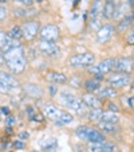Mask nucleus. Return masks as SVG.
I'll list each match as a JSON object with an SVG mask.
<instances>
[{
	"instance_id": "f257e3e1",
	"label": "nucleus",
	"mask_w": 134,
	"mask_h": 152,
	"mask_svg": "<svg viewBox=\"0 0 134 152\" xmlns=\"http://www.w3.org/2000/svg\"><path fill=\"white\" fill-rule=\"evenodd\" d=\"M27 65H28V59H27L23 45L12 47L8 51L4 53V66L7 67L8 73H11V74L19 75L24 73L27 69Z\"/></svg>"
},
{
	"instance_id": "f03ea898",
	"label": "nucleus",
	"mask_w": 134,
	"mask_h": 152,
	"mask_svg": "<svg viewBox=\"0 0 134 152\" xmlns=\"http://www.w3.org/2000/svg\"><path fill=\"white\" fill-rule=\"evenodd\" d=\"M42 113L46 120L55 123L56 125H69L74 121V115L59 108L52 102H46L42 108Z\"/></svg>"
},
{
	"instance_id": "7ed1b4c3",
	"label": "nucleus",
	"mask_w": 134,
	"mask_h": 152,
	"mask_svg": "<svg viewBox=\"0 0 134 152\" xmlns=\"http://www.w3.org/2000/svg\"><path fill=\"white\" fill-rule=\"evenodd\" d=\"M59 101L66 109H69L71 115H78V116H86L88 112V108L82 102L80 97L72 94L69 90H63L59 93Z\"/></svg>"
},
{
	"instance_id": "20e7f679",
	"label": "nucleus",
	"mask_w": 134,
	"mask_h": 152,
	"mask_svg": "<svg viewBox=\"0 0 134 152\" xmlns=\"http://www.w3.org/2000/svg\"><path fill=\"white\" fill-rule=\"evenodd\" d=\"M75 135L78 139L86 143H105L107 141L106 136L98 128L91 125H79L75 129Z\"/></svg>"
},
{
	"instance_id": "39448f33",
	"label": "nucleus",
	"mask_w": 134,
	"mask_h": 152,
	"mask_svg": "<svg viewBox=\"0 0 134 152\" xmlns=\"http://www.w3.org/2000/svg\"><path fill=\"white\" fill-rule=\"evenodd\" d=\"M20 89V82L16 75L8 72L0 70V93L3 94H14Z\"/></svg>"
},
{
	"instance_id": "423d86ee",
	"label": "nucleus",
	"mask_w": 134,
	"mask_h": 152,
	"mask_svg": "<svg viewBox=\"0 0 134 152\" xmlns=\"http://www.w3.org/2000/svg\"><path fill=\"white\" fill-rule=\"evenodd\" d=\"M105 81L109 83V86H111V88L123 89V88H127L129 85L133 83L134 78L131 74H126V73H121V72H111L110 74L106 75Z\"/></svg>"
},
{
	"instance_id": "0eeeda50",
	"label": "nucleus",
	"mask_w": 134,
	"mask_h": 152,
	"mask_svg": "<svg viewBox=\"0 0 134 152\" xmlns=\"http://www.w3.org/2000/svg\"><path fill=\"white\" fill-rule=\"evenodd\" d=\"M97 57L93 53H80V54L72 55L69 59V65L74 69H88L95 65Z\"/></svg>"
},
{
	"instance_id": "6e6552de",
	"label": "nucleus",
	"mask_w": 134,
	"mask_h": 152,
	"mask_svg": "<svg viewBox=\"0 0 134 152\" xmlns=\"http://www.w3.org/2000/svg\"><path fill=\"white\" fill-rule=\"evenodd\" d=\"M22 28V34H23V39L27 42L36 39L39 37V31H40V22L35 19H30V20H23V23L20 24Z\"/></svg>"
},
{
	"instance_id": "1a4fd4ad",
	"label": "nucleus",
	"mask_w": 134,
	"mask_h": 152,
	"mask_svg": "<svg viewBox=\"0 0 134 152\" xmlns=\"http://www.w3.org/2000/svg\"><path fill=\"white\" fill-rule=\"evenodd\" d=\"M39 38L42 40H50V42H58L60 38V30L56 24H46L39 31Z\"/></svg>"
},
{
	"instance_id": "9d476101",
	"label": "nucleus",
	"mask_w": 134,
	"mask_h": 152,
	"mask_svg": "<svg viewBox=\"0 0 134 152\" xmlns=\"http://www.w3.org/2000/svg\"><path fill=\"white\" fill-rule=\"evenodd\" d=\"M38 50L40 54L46 57H58L60 54V47L56 45V42H50V40H39L38 43Z\"/></svg>"
},
{
	"instance_id": "9b49d317",
	"label": "nucleus",
	"mask_w": 134,
	"mask_h": 152,
	"mask_svg": "<svg viewBox=\"0 0 134 152\" xmlns=\"http://www.w3.org/2000/svg\"><path fill=\"white\" fill-rule=\"evenodd\" d=\"M115 34L117 32H115L114 24H111V23L102 24V27L97 31V42L99 45H105V43L110 42L115 37Z\"/></svg>"
},
{
	"instance_id": "f8f14e48",
	"label": "nucleus",
	"mask_w": 134,
	"mask_h": 152,
	"mask_svg": "<svg viewBox=\"0 0 134 152\" xmlns=\"http://www.w3.org/2000/svg\"><path fill=\"white\" fill-rule=\"evenodd\" d=\"M88 152H118V145L115 143H87Z\"/></svg>"
},
{
	"instance_id": "ddd939ff",
	"label": "nucleus",
	"mask_w": 134,
	"mask_h": 152,
	"mask_svg": "<svg viewBox=\"0 0 134 152\" xmlns=\"http://www.w3.org/2000/svg\"><path fill=\"white\" fill-rule=\"evenodd\" d=\"M16 46H22V42L12 39L6 30L0 28V50L3 53H6V51H8L9 49L16 47Z\"/></svg>"
},
{
	"instance_id": "4468645a",
	"label": "nucleus",
	"mask_w": 134,
	"mask_h": 152,
	"mask_svg": "<svg viewBox=\"0 0 134 152\" xmlns=\"http://www.w3.org/2000/svg\"><path fill=\"white\" fill-rule=\"evenodd\" d=\"M115 72L131 74V73L134 72V59H133V58H130V57L117 58V63H115Z\"/></svg>"
},
{
	"instance_id": "2eb2a0df",
	"label": "nucleus",
	"mask_w": 134,
	"mask_h": 152,
	"mask_svg": "<svg viewBox=\"0 0 134 152\" xmlns=\"http://www.w3.org/2000/svg\"><path fill=\"white\" fill-rule=\"evenodd\" d=\"M133 24H134V12L131 11L130 14H127L123 19L118 20V23L114 26L115 27V32H117L118 35L125 34V32L129 31V28H130Z\"/></svg>"
},
{
	"instance_id": "dca6fc26",
	"label": "nucleus",
	"mask_w": 134,
	"mask_h": 152,
	"mask_svg": "<svg viewBox=\"0 0 134 152\" xmlns=\"http://www.w3.org/2000/svg\"><path fill=\"white\" fill-rule=\"evenodd\" d=\"M23 90L30 98H34V100H39V98L44 97V90L36 83H24Z\"/></svg>"
},
{
	"instance_id": "f3484780",
	"label": "nucleus",
	"mask_w": 134,
	"mask_h": 152,
	"mask_svg": "<svg viewBox=\"0 0 134 152\" xmlns=\"http://www.w3.org/2000/svg\"><path fill=\"white\" fill-rule=\"evenodd\" d=\"M82 102L87 106L88 109H93V108H102L103 106V101L101 98L97 97V94H93V93H83L82 97H80Z\"/></svg>"
},
{
	"instance_id": "a211bd4d",
	"label": "nucleus",
	"mask_w": 134,
	"mask_h": 152,
	"mask_svg": "<svg viewBox=\"0 0 134 152\" xmlns=\"http://www.w3.org/2000/svg\"><path fill=\"white\" fill-rule=\"evenodd\" d=\"M115 63H117V58H106L102 62L98 63V66L95 67H97L98 73H101L103 75H107L111 72H115Z\"/></svg>"
},
{
	"instance_id": "6ab92c4d",
	"label": "nucleus",
	"mask_w": 134,
	"mask_h": 152,
	"mask_svg": "<svg viewBox=\"0 0 134 152\" xmlns=\"http://www.w3.org/2000/svg\"><path fill=\"white\" fill-rule=\"evenodd\" d=\"M46 80L51 83H55V85H64V83L69 82V77L63 73L55 72V70H49L46 73Z\"/></svg>"
},
{
	"instance_id": "aec40b11",
	"label": "nucleus",
	"mask_w": 134,
	"mask_h": 152,
	"mask_svg": "<svg viewBox=\"0 0 134 152\" xmlns=\"http://www.w3.org/2000/svg\"><path fill=\"white\" fill-rule=\"evenodd\" d=\"M14 15L19 19L23 20H30L34 19L38 15V11L34 8H24V7H19V8H14Z\"/></svg>"
},
{
	"instance_id": "412c9836",
	"label": "nucleus",
	"mask_w": 134,
	"mask_h": 152,
	"mask_svg": "<svg viewBox=\"0 0 134 152\" xmlns=\"http://www.w3.org/2000/svg\"><path fill=\"white\" fill-rule=\"evenodd\" d=\"M115 10H117V4L113 0H105L102 10V18L105 20H113V18L115 15Z\"/></svg>"
},
{
	"instance_id": "4be33fe9",
	"label": "nucleus",
	"mask_w": 134,
	"mask_h": 152,
	"mask_svg": "<svg viewBox=\"0 0 134 152\" xmlns=\"http://www.w3.org/2000/svg\"><path fill=\"white\" fill-rule=\"evenodd\" d=\"M103 4H105V0H93L91 6H90V11H88L90 19H97L102 15Z\"/></svg>"
},
{
	"instance_id": "5701e85b",
	"label": "nucleus",
	"mask_w": 134,
	"mask_h": 152,
	"mask_svg": "<svg viewBox=\"0 0 134 152\" xmlns=\"http://www.w3.org/2000/svg\"><path fill=\"white\" fill-rule=\"evenodd\" d=\"M118 89L115 88H111V86H106V88H102L99 92L97 93V97L101 98V100H113V98L118 97Z\"/></svg>"
},
{
	"instance_id": "b1692460",
	"label": "nucleus",
	"mask_w": 134,
	"mask_h": 152,
	"mask_svg": "<svg viewBox=\"0 0 134 152\" xmlns=\"http://www.w3.org/2000/svg\"><path fill=\"white\" fill-rule=\"evenodd\" d=\"M83 89L87 93H93V94H97L101 89H102V82L94 80V78H88L83 82Z\"/></svg>"
},
{
	"instance_id": "393cba45",
	"label": "nucleus",
	"mask_w": 134,
	"mask_h": 152,
	"mask_svg": "<svg viewBox=\"0 0 134 152\" xmlns=\"http://www.w3.org/2000/svg\"><path fill=\"white\" fill-rule=\"evenodd\" d=\"M98 129L103 135H117L121 131V128L118 126V124H107V123H98Z\"/></svg>"
},
{
	"instance_id": "a878e982",
	"label": "nucleus",
	"mask_w": 134,
	"mask_h": 152,
	"mask_svg": "<svg viewBox=\"0 0 134 152\" xmlns=\"http://www.w3.org/2000/svg\"><path fill=\"white\" fill-rule=\"evenodd\" d=\"M102 113H103V109H102V108H93V109H88L87 117H88V120H90V123H93V124L101 123V118H102Z\"/></svg>"
},
{
	"instance_id": "bb28decb",
	"label": "nucleus",
	"mask_w": 134,
	"mask_h": 152,
	"mask_svg": "<svg viewBox=\"0 0 134 152\" xmlns=\"http://www.w3.org/2000/svg\"><path fill=\"white\" fill-rule=\"evenodd\" d=\"M121 120L120 115L118 113H113V112H107V110H103L102 113V118H101V123H107V124H118Z\"/></svg>"
},
{
	"instance_id": "cd10ccee",
	"label": "nucleus",
	"mask_w": 134,
	"mask_h": 152,
	"mask_svg": "<svg viewBox=\"0 0 134 152\" xmlns=\"http://www.w3.org/2000/svg\"><path fill=\"white\" fill-rule=\"evenodd\" d=\"M8 32V35L12 38V39L15 40H19V42H22V39H23V34H22V28H20V26H17V24H15V26L11 27V30Z\"/></svg>"
},
{
	"instance_id": "c85d7f7f",
	"label": "nucleus",
	"mask_w": 134,
	"mask_h": 152,
	"mask_svg": "<svg viewBox=\"0 0 134 152\" xmlns=\"http://www.w3.org/2000/svg\"><path fill=\"white\" fill-rule=\"evenodd\" d=\"M101 27H102L101 18H97V19H90V22H88V30H90V31H95V32H97Z\"/></svg>"
},
{
	"instance_id": "c756f323",
	"label": "nucleus",
	"mask_w": 134,
	"mask_h": 152,
	"mask_svg": "<svg viewBox=\"0 0 134 152\" xmlns=\"http://www.w3.org/2000/svg\"><path fill=\"white\" fill-rule=\"evenodd\" d=\"M103 110L113 112V113H118L120 112V106H118L117 104L113 102V100H106V105H105V109Z\"/></svg>"
},
{
	"instance_id": "7c9ffc66",
	"label": "nucleus",
	"mask_w": 134,
	"mask_h": 152,
	"mask_svg": "<svg viewBox=\"0 0 134 152\" xmlns=\"http://www.w3.org/2000/svg\"><path fill=\"white\" fill-rule=\"evenodd\" d=\"M8 15H9V10L7 8V6L0 4V23L6 22L7 18H8Z\"/></svg>"
},
{
	"instance_id": "2f4dec72",
	"label": "nucleus",
	"mask_w": 134,
	"mask_h": 152,
	"mask_svg": "<svg viewBox=\"0 0 134 152\" xmlns=\"http://www.w3.org/2000/svg\"><path fill=\"white\" fill-rule=\"evenodd\" d=\"M47 143H42V147L43 149H46V151H51L52 148H56V140L55 139H47Z\"/></svg>"
},
{
	"instance_id": "473e14b6",
	"label": "nucleus",
	"mask_w": 134,
	"mask_h": 152,
	"mask_svg": "<svg viewBox=\"0 0 134 152\" xmlns=\"http://www.w3.org/2000/svg\"><path fill=\"white\" fill-rule=\"evenodd\" d=\"M15 3H17L20 7H24V8H31L34 6V0H14Z\"/></svg>"
},
{
	"instance_id": "72a5a7b5",
	"label": "nucleus",
	"mask_w": 134,
	"mask_h": 152,
	"mask_svg": "<svg viewBox=\"0 0 134 152\" xmlns=\"http://www.w3.org/2000/svg\"><path fill=\"white\" fill-rule=\"evenodd\" d=\"M126 42H127V45H130V46H134V24L129 28V34H127V37H126Z\"/></svg>"
},
{
	"instance_id": "f704fd0d",
	"label": "nucleus",
	"mask_w": 134,
	"mask_h": 152,
	"mask_svg": "<svg viewBox=\"0 0 134 152\" xmlns=\"http://www.w3.org/2000/svg\"><path fill=\"white\" fill-rule=\"evenodd\" d=\"M14 125H16V117L14 115H9L6 117V126L7 128H12Z\"/></svg>"
},
{
	"instance_id": "c9c22d12",
	"label": "nucleus",
	"mask_w": 134,
	"mask_h": 152,
	"mask_svg": "<svg viewBox=\"0 0 134 152\" xmlns=\"http://www.w3.org/2000/svg\"><path fill=\"white\" fill-rule=\"evenodd\" d=\"M38 112H39V110L35 109L34 106H27V116H28L30 120L34 121V117L36 116V113H38Z\"/></svg>"
},
{
	"instance_id": "e433bc0d",
	"label": "nucleus",
	"mask_w": 134,
	"mask_h": 152,
	"mask_svg": "<svg viewBox=\"0 0 134 152\" xmlns=\"http://www.w3.org/2000/svg\"><path fill=\"white\" fill-rule=\"evenodd\" d=\"M14 147L16 149H23L24 147H26V143H24L23 140H17V141H15L14 143Z\"/></svg>"
},
{
	"instance_id": "4c0bfd02",
	"label": "nucleus",
	"mask_w": 134,
	"mask_h": 152,
	"mask_svg": "<svg viewBox=\"0 0 134 152\" xmlns=\"http://www.w3.org/2000/svg\"><path fill=\"white\" fill-rule=\"evenodd\" d=\"M0 110H1L3 116H6V117L11 115V109H9V106H1V108H0Z\"/></svg>"
},
{
	"instance_id": "58836bf2",
	"label": "nucleus",
	"mask_w": 134,
	"mask_h": 152,
	"mask_svg": "<svg viewBox=\"0 0 134 152\" xmlns=\"http://www.w3.org/2000/svg\"><path fill=\"white\" fill-rule=\"evenodd\" d=\"M4 66V53L0 50V67Z\"/></svg>"
},
{
	"instance_id": "ea45409f",
	"label": "nucleus",
	"mask_w": 134,
	"mask_h": 152,
	"mask_svg": "<svg viewBox=\"0 0 134 152\" xmlns=\"http://www.w3.org/2000/svg\"><path fill=\"white\" fill-rule=\"evenodd\" d=\"M127 102H129V106H130V108H134V96H131V97L127 98Z\"/></svg>"
},
{
	"instance_id": "a19ab883",
	"label": "nucleus",
	"mask_w": 134,
	"mask_h": 152,
	"mask_svg": "<svg viewBox=\"0 0 134 152\" xmlns=\"http://www.w3.org/2000/svg\"><path fill=\"white\" fill-rule=\"evenodd\" d=\"M19 137H20V139H28V137H30V133H28V132H22V133L19 135Z\"/></svg>"
},
{
	"instance_id": "79ce46f5",
	"label": "nucleus",
	"mask_w": 134,
	"mask_h": 152,
	"mask_svg": "<svg viewBox=\"0 0 134 152\" xmlns=\"http://www.w3.org/2000/svg\"><path fill=\"white\" fill-rule=\"evenodd\" d=\"M50 92H51V96H55V93L58 92V89L55 86H50Z\"/></svg>"
},
{
	"instance_id": "37998d69",
	"label": "nucleus",
	"mask_w": 134,
	"mask_h": 152,
	"mask_svg": "<svg viewBox=\"0 0 134 152\" xmlns=\"http://www.w3.org/2000/svg\"><path fill=\"white\" fill-rule=\"evenodd\" d=\"M129 1V6L130 7H134V0H127Z\"/></svg>"
},
{
	"instance_id": "c03bdc74",
	"label": "nucleus",
	"mask_w": 134,
	"mask_h": 152,
	"mask_svg": "<svg viewBox=\"0 0 134 152\" xmlns=\"http://www.w3.org/2000/svg\"><path fill=\"white\" fill-rule=\"evenodd\" d=\"M9 0H0V4H6V3H8Z\"/></svg>"
},
{
	"instance_id": "a18cd8bd",
	"label": "nucleus",
	"mask_w": 134,
	"mask_h": 152,
	"mask_svg": "<svg viewBox=\"0 0 134 152\" xmlns=\"http://www.w3.org/2000/svg\"><path fill=\"white\" fill-rule=\"evenodd\" d=\"M3 117H4V116H3V113H1V110H0V121L3 120Z\"/></svg>"
},
{
	"instance_id": "49530a36",
	"label": "nucleus",
	"mask_w": 134,
	"mask_h": 152,
	"mask_svg": "<svg viewBox=\"0 0 134 152\" xmlns=\"http://www.w3.org/2000/svg\"><path fill=\"white\" fill-rule=\"evenodd\" d=\"M131 58H133V59H134V53H133V57H131Z\"/></svg>"
},
{
	"instance_id": "de8ad7c7",
	"label": "nucleus",
	"mask_w": 134,
	"mask_h": 152,
	"mask_svg": "<svg viewBox=\"0 0 134 152\" xmlns=\"http://www.w3.org/2000/svg\"><path fill=\"white\" fill-rule=\"evenodd\" d=\"M31 152H39V151H31Z\"/></svg>"
}]
</instances>
